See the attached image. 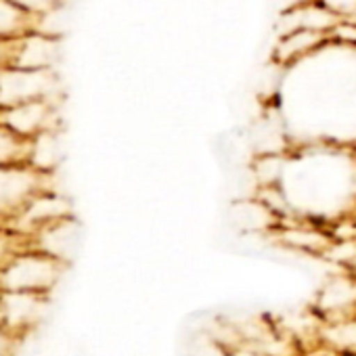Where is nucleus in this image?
<instances>
[{"instance_id": "nucleus-13", "label": "nucleus", "mask_w": 356, "mask_h": 356, "mask_svg": "<svg viewBox=\"0 0 356 356\" xmlns=\"http://www.w3.org/2000/svg\"><path fill=\"white\" fill-rule=\"evenodd\" d=\"M348 153H350V159H352V163H354V168H356V140L348 147Z\"/></svg>"}, {"instance_id": "nucleus-7", "label": "nucleus", "mask_w": 356, "mask_h": 356, "mask_svg": "<svg viewBox=\"0 0 356 356\" xmlns=\"http://www.w3.org/2000/svg\"><path fill=\"white\" fill-rule=\"evenodd\" d=\"M318 343L341 356H356V316L321 323Z\"/></svg>"}, {"instance_id": "nucleus-1", "label": "nucleus", "mask_w": 356, "mask_h": 356, "mask_svg": "<svg viewBox=\"0 0 356 356\" xmlns=\"http://www.w3.org/2000/svg\"><path fill=\"white\" fill-rule=\"evenodd\" d=\"M63 262L38 248H22L5 266H0V291L44 296L55 287Z\"/></svg>"}, {"instance_id": "nucleus-9", "label": "nucleus", "mask_w": 356, "mask_h": 356, "mask_svg": "<svg viewBox=\"0 0 356 356\" xmlns=\"http://www.w3.org/2000/svg\"><path fill=\"white\" fill-rule=\"evenodd\" d=\"M329 44H339V47H350L356 51V22L343 19L333 26L329 32Z\"/></svg>"}, {"instance_id": "nucleus-8", "label": "nucleus", "mask_w": 356, "mask_h": 356, "mask_svg": "<svg viewBox=\"0 0 356 356\" xmlns=\"http://www.w3.org/2000/svg\"><path fill=\"white\" fill-rule=\"evenodd\" d=\"M30 13L15 0H0V42L11 44L30 34Z\"/></svg>"}, {"instance_id": "nucleus-4", "label": "nucleus", "mask_w": 356, "mask_h": 356, "mask_svg": "<svg viewBox=\"0 0 356 356\" xmlns=\"http://www.w3.org/2000/svg\"><path fill=\"white\" fill-rule=\"evenodd\" d=\"M279 237L283 239L285 245L302 250V252H312V254H327L333 245V237L329 233L327 225H314L312 220H296L287 222L281 227Z\"/></svg>"}, {"instance_id": "nucleus-5", "label": "nucleus", "mask_w": 356, "mask_h": 356, "mask_svg": "<svg viewBox=\"0 0 356 356\" xmlns=\"http://www.w3.org/2000/svg\"><path fill=\"white\" fill-rule=\"evenodd\" d=\"M325 44H329L327 34L310 32V30H291V32L281 34V38L277 40L273 57H275L277 63L291 65L296 61H302V59L310 57L312 53H316Z\"/></svg>"}, {"instance_id": "nucleus-3", "label": "nucleus", "mask_w": 356, "mask_h": 356, "mask_svg": "<svg viewBox=\"0 0 356 356\" xmlns=\"http://www.w3.org/2000/svg\"><path fill=\"white\" fill-rule=\"evenodd\" d=\"M44 302V296L0 291V327L22 335L30 323H36L38 308Z\"/></svg>"}, {"instance_id": "nucleus-10", "label": "nucleus", "mask_w": 356, "mask_h": 356, "mask_svg": "<svg viewBox=\"0 0 356 356\" xmlns=\"http://www.w3.org/2000/svg\"><path fill=\"white\" fill-rule=\"evenodd\" d=\"M337 22L356 17V0H316Z\"/></svg>"}, {"instance_id": "nucleus-11", "label": "nucleus", "mask_w": 356, "mask_h": 356, "mask_svg": "<svg viewBox=\"0 0 356 356\" xmlns=\"http://www.w3.org/2000/svg\"><path fill=\"white\" fill-rule=\"evenodd\" d=\"M15 339H17L15 333L7 331L5 327H0V356H13Z\"/></svg>"}, {"instance_id": "nucleus-14", "label": "nucleus", "mask_w": 356, "mask_h": 356, "mask_svg": "<svg viewBox=\"0 0 356 356\" xmlns=\"http://www.w3.org/2000/svg\"><path fill=\"white\" fill-rule=\"evenodd\" d=\"M352 22H356V17H354V19H352Z\"/></svg>"}, {"instance_id": "nucleus-12", "label": "nucleus", "mask_w": 356, "mask_h": 356, "mask_svg": "<svg viewBox=\"0 0 356 356\" xmlns=\"http://www.w3.org/2000/svg\"><path fill=\"white\" fill-rule=\"evenodd\" d=\"M304 356H341V354H337V352H331V350H327V348H323V346L318 343L314 352H310V354H304Z\"/></svg>"}, {"instance_id": "nucleus-6", "label": "nucleus", "mask_w": 356, "mask_h": 356, "mask_svg": "<svg viewBox=\"0 0 356 356\" xmlns=\"http://www.w3.org/2000/svg\"><path fill=\"white\" fill-rule=\"evenodd\" d=\"M281 22H283L281 34L291 32V30H310V32H321L327 36L337 24V19L325 7H321L316 0H304L298 7L289 9Z\"/></svg>"}, {"instance_id": "nucleus-2", "label": "nucleus", "mask_w": 356, "mask_h": 356, "mask_svg": "<svg viewBox=\"0 0 356 356\" xmlns=\"http://www.w3.org/2000/svg\"><path fill=\"white\" fill-rule=\"evenodd\" d=\"M316 312L321 323L356 316V273L331 279L318 293Z\"/></svg>"}]
</instances>
